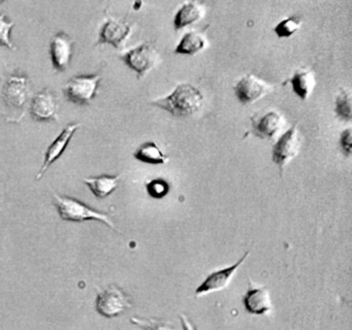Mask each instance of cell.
Segmentation results:
<instances>
[{"mask_svg":"<svg viewBox=\"0 0 352 330\" xmlns=\"http://www.w3.org/2000/svg\"><path fill=\"white\" fill-rule=\"evenodd\" d=\"M204 95L190 84H180L172 94L153 101L150 104L160 107L174 117L185 118L195 115L203 107Z\"/></svg>","mask_w":352,"mask_h":330,"instance_id":"6da1fadb","label":"cell"},{"mask_svg":"<svg viewBox=\"0 0 352 330\" xmlns=\"http://www.w3.org/2000/svg\"><path fill=\"white\" fill-rule=\"evenodd\" d=\"M54 204L58 210L59 216L63 220L73 222H84V221L96 220L104 223L112 229H116L110 214L108 212H100L90 208L87 204L69 196L53 194Z\"/></svg>","mask_w":352,"mask_h":330,"instance_id":"7a4b0ae2","label":"cell"},{"mask_svg":"<svg viewBox=\"0 0 352 330\" xmlns=\"http://www.w3.org/2000/svg\"><path fill=\"white\" fill-rule=\"evenodd\" d=\"M28 95H30V80L28 76L20 74H12L10 76L1 93L6 107L11 109L14 115H17L18 113L20 119L23 117L24 107L28 103Z\"/></svg>","mask_w":352,"mask_h":330,"instance_id":"3957f363","label":"cell"},{"mask_svg":"<svg viewBox=\"0 0 352 330\" xmlns=\"http://www.w3.org/2000/svg\"><path fill=\"white\" fill-rule=\"evenodd\" d=\"M131 307L129 295L115 285L100 291L96 298V311L106 318L118 317Z\"/></svg>","mask_w":352,"mask_h":330,"instance_id":"277c9868","label":"cell"},{"mask_svg":"<svg viewBox=\"0 0 352 330\" xmlns=\"http://www.w3.org/2000/svg\"><path fill=\"white\" fill-rule=\"evenodd\" d=\"M100 80L102 76L100 74L75 76L65 85L63 93L72 102L82 105L89 104L98 94Z\"/></svg>","mask_w":352,"mask_h":330,"instance_id":"5b68a950","label":"cell"},{"mask_svg":"<svg viewBox=\"0 0 352 330\" xmlns=\"http://www.w3.org/2000/svg\"><path fill=\"white\" fill-rule=\"evenodd\" d=\"M121 59L129 68L137 72L138 78H142L156 65L160 59V53L154 43H144L123 54Z\"/></svg>","mask_w":352,"mask_h":330,"instance_id":"8992f818","label":"cell"},{"mask_svg":"<svg viewBox=\"0 0 352 330\" xmlns=\"http://www.w3.org/2000/svg\"><path fill=\"white\" fill-rule=\"evenodd\" d=\"M300 136L298 133V126H292L285 133L280 136L272 150L273 162L279 167L280 173H283L284 168L289 161H292L300 148Z\"/></svg>","mask_w":352,"mask_h":330,"instance_id":"52a82bcc","label":"cell"},{"mask_svg":"<svg viewBox=\"0 0 352 330\" xmlns=\"http://www.w3.org/2000/svg\"><path fill=\"white\" fill-rule=\"evenodd\" d=\"M249 255H250V251H247L236 263L210 274L206 278V280L197 287V290H195V295L197 297L204 296V295L218 292V291L226 289L230 285V280H232V276L236 274V270L244 263V261H246Z\"/></svg>","mask_w":352,"mask_h":330,"instance_id":"ba28073f","label":"cell"},{"mask_svg":"<svg viewBox=\"0 0 352 330\" xmlns=\"http://www.w3.org/2000/svg\"><path fill=\"white\" fill-rule=\"evenodd\" d=\"M30 113L36 121H58V103L54 91L46 88L36 93L30 103Z\"/></svg>","mask_w":352,"mask_h":330,"instance_id":"9c48e42d","label":"cell"},{"mask_svg":"<svg viewBox=\"0 0 352 330\" xmlns=\"http://www.w3.org/2000/svg\"><path fill=\"white\" fill-rule=\"evenodd\" d=\"M234 90L238 100L246 105L263 98L273 90V86L253 74H248L239 80Z\"/></svg>","mask_w":352,"mask_h":330,"instance_id":"30bf717a","label":"cell"},{"mask_svg":"<svg viewBox=\"0 0 352 330\" xmlns=\"http://www.w3.org/2000/svg\"><path fill=\"white\" fill-rule=\"evenodd\" d=\"M245 309L251 315H267L273 309L271 295L267 287L258 286L249 280L248 289L243 297Z\"/></svg>","mask_w":352,"mask_h":330,"instance_id":"8fae6325","label":"cell"},{"mask_svg":"<svg viewBox=\"0 0 352 330\" xmlns=\"http://www.w3.org/2000/svg\"><path fill=\"white\" fill-rule=\"evenodd\" d=\"M131 31H133V25L129 21L109 18L108 21L102 25L98 45L110 43L116 49L122 50L127 39L131 36Z\"/></svg>","mask_w":352,"mask_h":330,"instance_id":"7c38bea8","label":"cell"},{"mask_svg":"<svg viewBox=\"0 0 352 330\" xmlns=\"http://www.w3.org/2000/svg\"><path fill=\"white\" fill-rule=\"evenodd\" d=\"M75 41L65 32H58L51 39L50 54L53 67L56 72H65L71 64Z\"/></svg>","mask_w":352,"mask_h":330,"instance_id":"4fadbf2b","label":"cell"},{"mask_svg":"<svg viewBox=\"0 0 352 330\" xmlns=\"http://www.w3.org/2000/svg\"><path fill=\"white\" fill-rule=\"evenodd\" d=\"M80 127H81V125H80L79 123L69 124V125L63 130V132L57 136L56 140L49 146L48 150H47L46 152V156H45L44 164H43L42 168H41L38 175H36V181H40L43 175H45V173L48 170L49 167H50L57 159L60 158L61 155L65 153V148L69 146L74 134H75V132L77 131Z\"/></svg>","mask_w":352,"mask_h":330,"instance_id":"5bb4252c","label":"cell"},{"mask_svg":"<svg viewBox=\"0 0 352 330\" xmlns=\"http://www.w3.org/2000/svg\"><path fill=\"white\" fill-rule=\"evenodd\" d=\"M252 133L261 140H272L283 128L285 119L276 111H267L261 117L251 118Z\"/></svg>","mask_w":352,"mask_h":330,"instance_id":"9a60e30c","label":"cell"},{"mask_svg":"<svg viewBox=\"0 0 352 330\" xmlns=\"http://www.w3.org/2000/svg\"><path fill=\"white\" fill-rule=\"evenodd\" d=\"M205 14V8L199 2L188 1L183 3L175 14L174 28L176 31L182 30L185 27L199 22Z\"/></svg>","mask_w":352,"mask_h":330,"instance_id":"2e32d148","label":"cell"},{"mask_svg":"<svg viewBox=\"0 0 352 330\" xmlns=\"http://www.w3.org/2000/svg\"><path fill=\"white\" fill-rule=\"evenodd\" d=\"M121 175H102L100 177H85L84 183L98 198H106L118 187Z\"/></svg>","mask_w":352,"mask_h":330,"instance_id":"e0dca14e","label":"cell"},{"mask_svg":"<svg viewBox=\"0 0 352 330\" xmlns=\"http://www.w3.org/2000/svg\"><path fill=\"white\" fill-rule=\"evenodd\" d=\"M287 82H290L292 90L302 100L309 98L316 84L314 72L309 69L296 70Z\"/></svg>","mask_w":352,"mask_h":330,"instance_id":"ac0fdd59","label":"cell"},{"mask_svg":"<svg viewBox=\"0 0 352 330\" xmlns=\"http://www.w3.org/2000/svg\"><path fill=\"white\" fill-rule=\"evenodd\" d=\"M133 157L141 162L152 165L164 164L168 160V157L154 142H147L140 146L133 153Z\"/></svg>","mask_w":352,"mask_h":330,"instance_id":"d6986e66","label":"cell"},{"mask_svg":"<svg viewBox=\"0 0 352 330\" xmlns=\"http://www.w3.org/2000/svg\"><path fill=\"white\" fill-rule=\"evenodd\" d=\"M206 37L201 33L191 31L186 33L175 49V53L181 55L193 56L205 49Z\"/></svg>","mask_w":352,"mask_h":330,"instance_id":"ffe728a7","label":"cell"},{"mask_svg":"<svg viewBox=\"0 0 352 330\" xmlns=\"http://www.w3.org/2000/svg\"><path fill=\"white\" fill-rule=\"evenodd\" d=\"M302 24V16H292L289 18L284 19L283 21L276 25L274 32L277 34L279 38L290 37L296 34V31L300 28Z\"/></svg>","mask_w":352,"mask_h":330,"instance_id":"44dd1931","label":"cell"},{"mask_svg":"<svg viewBox=\"0 0 352 330\" xmlns=\"http://www.w3.org/2000/svg\"><path fill=\"white\" fill-rule=\"evenodd\" d=\"M336 113L343 121H351V93L348 90H342L336 99Z\"/></svg>","mask_w":352,"mask_h":330,"instance_id":"7402d4cb","label":"cell"},{"mask_svg":"<svg viewBox=\"0 0 352 330\" xmlns=\"http://www.w3.org/2000/svg\"><path fill=\"white\" fill-rule=\"evenodd\" d=\"M150 197L162 199L170 193V184L164 179H154L146 184Z\"/></svg>","mask_w":352,"mask_h":330,"instance_id":"603a6c76","label":"cell"},{"mask_svg":"<svg viewBox=\"0 0 352 330\" xmlns=\"http://www.w3.org/2000/svg\"><path fill=\"white\" fill-rule=\"evenodd\" d=\"M131 322L143 330H174L172 324L166 321H160V320L133 317L131 318Z\"/></svg>","mask_w":352,"mask_h":330,"instance_id":"cb8c5ba5","label":"cell"},{"mask_svg":"<svg viewBox=\"0 0 352 330\" xmlns=\"http://www.w3.org/2000/svg\"><path fill=\"white\" fill-rule=\"evenodd\" d=\"M14 22H10L6 18L5 12L0 14V45L7 47L8 49L15 51L16 47L11 41L12 29Z\"/></svg>","mask_w":352,"mask_h":330,"instance_id":"d4e9b609","label":"cell"},{"mask_svg":"<svg viewBox=\"0 0 352 330\" xmlns=\"http://www.w3.org/2000/svg\"><path fill=\"white\" fill-rule=\"evenodd\" d=\"M340 146L345 156L349 157L351 154V129L344 130L340 136Z\"/></svg>","mask_w":352,"mask_h":330,"instance_id":"484cf974","label":"cell"},{"mask_svg":"<svg viewBox=\"0 0 352 330\" xmlns=\"http://www.w3.org/2000/svg\"><path fill=\"white\" fill-rule=\"evenodd\" d=\"M180 321L181 324H182L183 330H197L193 328L192 325H191L190 322L187 319L186 316L180 315Z\"/></svg>","mask_w":352,"mask_h":330,"instance_id":"4316f807","label":"cell"}]
</instances>
